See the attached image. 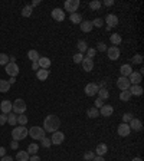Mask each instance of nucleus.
I'll return each instance as SVG.
<instances>
[{"instance_id":"6ab92c4d","label":"nucleus","mask_w":144,"mask_h":161,"mask_svg":"<svg viewBox=\"0 0 144 161\" xmlns=\"http://www.w3.org/2000/svg\"><path fill=\"white\" fill-rule=\"evenodd\" d=\"M79 28H81V30L84 32V33H89L92 29H94V26H92L91 20H82L81 24H79Z\"/></svg>"},{"instance_id":"20e7f679","label":"nucleus","mask_w":144,"mask_h":161,"mask_svg":"<svg viewBox=\"0 0 144 161\" xmlns=\"http://www.w3.org/2000/svg\"><path fill=\"white\" fill-rule=\"evenodd\" d=\"M12 111H13L16 115H20V114H25L26 111V104H25L23 99H16L12 104Z\"/></svg>"},{"instance_id":"393cba45","label":"nucleus","mask_w":144,"mask_h":161,"mask_svg":"<svg viewBox=\"0 0 144 161\" xmlns=\"http://www.w3.org/2000/svg\"><path fill=\"white\" fill-rule=\"evenodd\" d=\"M10 84L9 80H5V79H0V92L2 94H6V92H9L10 91Z\"/></svg>"},{"instance_id":"de8ad7c7","label":"nucleus","mask_w":144,"mask_h":161,"mask_svg":"<svg viewBox=\"0 0 144 161\" xmlns=\"http://www.w3.org/2000/svg\"><path fill=\"white\" fill-rule=\"evenodd\" d=\"M97 51L95 49H92V47H89V49H86V58H89V59H92V58L95 56Z\"/></svg>"},{"instance_id":"c85d7f7f","label":"nucleus","mask_w":144,"mask_h":161,"mask_svg":"<svg viewBox=\"0 0 144 161\" xmlns=\"http://www.w3.org/2000/svg\"><path fill=\"white\" fill-rule=\"evenodd\" d=\"M39 151V145L38 144H29V147H28V154L29 155H36Z\"/></svg>"},{"instance_id":"7ed1b4c3","label":"nucleus","mask_w":144,"mask_h":161,"mask_svg":"<svg viewBox=\"0 0 144 161\" xmlns=\"http://www.w3.org/2000/svg\"><path fill=\"white\" fill-rule=\"evenodd\" d=\"M45 134H46L45 129L42 127H38V125H35V127H32L29 129V135L33 138V140H42V138L46 137Z\"/></svg>"},{"instance_id":"9d476101","label":"nucleus","mask_w":144,"mask_h":161,"mask_svg":"<svg viewBox=\"0 0 144 161\" xmlns=\"http://www.w3.org/2000/svg\"><path fill=\"white\" fill-rule=\"evenodd\" d=\"M117 133H118L120 137H128L130 133H131L130 125L128 124H125V122H121L120 125H118V128H117Z\"/></svg>"},{"instance_id":"8fccbe9b","label":"nucleus","mask_w":144,"mask_h":161,"mask_svg":"<svg viewBox=\"0 0 144 161\" xmlns=\"http://www.w3.org/2000/svg\"><path fill=\"white\" fill-rule=\"evenodd\" d=\"M6 122H7V114H2L0 115V127L5 125Z\"/></svg>"},{"instance_id":"4d7b16f0","label":"nucleus","mask_w":144,"mask_h":161,"mask_svg":"<svg viewBox=\"0 0 144 161\" xmlns=\"http://www.w3.org/2000/svg\"><path fill=\"white\" fill-rule=\"evenodd\" d=\"M91 161H105L104 160V157H100V155H95L94 158H92Z\"/></svg>"},{"instance_id":"4468645a","label":"nucleus","mask_w":144,"mask_h":161,"mask_svg":"<svg viewBox=\"0 0 144 161\" xmlns=\"http://www.w3.org/2000/svg\"><path fill=\"white\" fill-rule=\"evenodd\" d=\"M114 112V108H112V105H108V104H104L101 107V111H100V115L102 117H111Z\"/></svg>"},{"instance_id":"7c9ffc66","label":"nucleus","mask_w":144,"mask_h":161,"mask_svg":"<svg viewBox=\"0 0 144 161\" xmlns=\"http://www.w3.org/2000/svg\"><path fill=\"white\" fill-rule=\"evenodd\" d=\"M32 12H33V7L30 5L25 6L23 9H22V16H23V17H30V16H32Z\"/></svg>"},{"instance_id":"6e6d98bb","label":"nucleus","mask_w":144,"mask_h":161,"mask_svg":"<svg viewBox=\"0 0 144 161\" xmlns=\"http://www.w3.org/2000/svg\"><path fill=\"white\" fill-rule=\"evenodd\" d=\"M6 155V148L5 147H0V158L2 157H5Z\"/></svg>"},{"instance_id":"2eb2a0df","label":"nucleus","mask_w":144,"mask_h":161,"mask_svg":"<svg viewBox=\"0 0 144 161\" xmlns=\"http://www.w3.org/2000/svg\"><path fill=\"white\" fill-rule=\"evenodd\" d=\"M0 111H2V114H10V112H12V102H10L9 99L2 101V104H0Z\"/></svg>"},{"instance_id":"4be33fe9","label":"nucleus","mask_w":144,"mask_h":161,"mask_svg":"<svg viewBox=\"0 0 144 161\" xmlns=\"http://www.w3.org/2000/svg\"><path fill=\"white\" fill-rule=\"evenodd\" d=\"M133 72V68H131V65H121V68H120V73H121V76H124V78H128L130 76V73Z\"/></svg>"},{"instance_id":"dca6fc26","label":"nucleus","mask_w":144,"mask_h":161,"mask_svg":"<svg viewBox=\"0 0 144 161\" xmlns=\"http://www.w3.org/2000/svg\"><path fill=\"white\" fill-rule=\"evenodd\" d=\"M81 63H82V69L85 72H91L94 69V61L89 59V58H84V61Z\"/></svg>"},{"instance_id":"f257e3e1","label":"nucleus","mask_w":144,"mask_h":161,"mask_svg":"<svg viewBox=\"0 0 144 161\" xmlns=\"http://www.w3.org/2000/svg\"><path fill=\"white\" fill-rule=\"evenodd\" d=\"M61 127V119L58 118L56 115H48L46 118H45V121H43V129H45V133H55V131H58V128Z\"/></svg>"},{"instance_id":"37998d69","label":"nucleus","mask_w":144,"mask_h":161,"mask_svg":"<svg viewBox=\"0 0 144 161\" xmlns=\"http://www.w3.org/2000/svg\"><path fill=\"white\" fill-rule=\"evenodd\" d=\"M40 141H42V147L43 148H49L51 147V145H52V142H51V138H42V140H40Z\"/></svg>"},{"instance_id":"864d4df0","label":"nucleus","mask_w":144,"mask_h":161,"mask_svg":"<svg viewBox=\"0 0 144 161\" xmlns=\"http://www.w3.org/2000/svg\"><path fill=\"white\" fill-rule=\"evenodd\" d=\"M29 161H40V157L39 155H32V157H29Z\"/></svg>"},{"instance_id":"052dcab7","label":"nucleus","mask_w":144,"mask_h":161,"mask_svg":"<svg viewBox=\"0 0 144 161\" xmlns=\"http://www.w3.org/2000/svg\"><path fill=\"white\" fill-rule=\"evenodd\" d=\"M14 82H16V78H10V79H9V84H10V85H13Z\"/></svg>"},{"instance_id":"1a4fd4ad","label":"nucleus","mask_w":144,"mask_h":161,"mask_svg":"<svg viewBox=\"0 0 144 161\" xmlns=\"http://www.w3.org/2000/svg\"><path fill=\"white\" fill-rule=\"evenodd\" d=\"M51 16H52V19L56 20V22H63V20H65V12H63L62 9H59V7L53 9L52 12H51Z\"/></svg>"},{"instance_id":"c03bdc74","label":"nucleus","mask_w":144,"mask_h":161,"mask_svg":"<svg viewBox=\"0 0 144 161\" xmlns=\"http://www.w3.org/2000/svg\"><path fill=\"white\" fill-rule=\"evenodd\" d=\"M95 51H98V52H107V45L105 43H102V42H100L98 45H97Z\"/></svg>"},{"instance_id":"f03ea898","label":"nucleus","mask_w":144,"mask_h":161,"mask_svg":"<svg viewBox=\"0 0 144 161\" xmlns=\"http://www.w3.org/2000/svg\"><path fill=\"white\" fill-rule=\"evenodd\" d=\"M29 135V129L23 125H19V127H14L13 131H12V138L14 141H20V140H25V138Z\"/></svg>"},{"instance_id":"72a5a7b5","label":"nucleus","mask_w":144,"mask_h":161,"mask_svg":"<svg viewBox=\"0 0 144 161\" xmlns=\"http://www.w3.org/2000/svg\"><path fill=\"white\" fill-rule=\"evenodd\" d=\"M77 47H78V53H84V52H86L88 45H86L85 40H79V42L77 43Z\"/></svg>"},{"instance_id":"423d86ee","label":"nucleus","mask_w":144,"mask_h":161,"mask_svg":"<svg viewBox=\"0 0 144 161\" xmlns=\"http://www.w3.org/2000/svg\"><path fill=\"white\" fill-rule=\"evenodd\" d=\"M65 10L69 12V13H77L78 7H79V0H66L65 2Z\"/></svg>"},{"instance_id":"a19ab883","label":"nucleus","mask_w":144,"mask_h":161,"mask_svg":"<svg viewBox=\"0 0 144 161\" xmlns=\"http://www.w3.org/2000/svg\"><path fill=\"white\" fill-rule=\"evenodd\" d=\"M131 62L133 63H143V56L140 53H137V55H134V56L131 58Z\"/></svg>"},{"instance_id":"bf43d9fd","label":"nucleus","mask_w":144,"mask_h":161,"mask_svg":"<svg viewBox=\"0 0 144 161\" xmlns=\"http://www.w3.org/2000/svg\"><path fill=\"white\" fill-rule=\"evenodd\" d=\"M39 5H40V0H35V2L30 6H32V7H35V6H39Z\"/></svg>"},{"instance_id":"b1692460","label":"nucleus","mask_w":144,"mask_h":161,"mask_svg":"<svg viewBox=\"0 0 144 161\" xmlns=\"http://www.w3.org/2000/svg\"><path fill=\"white\" fill-rule=\"evenodd\" d=\"M49 76V69H39L38 72H36V78H38L39 80H46Z\"/></svg>"},{"instance_id":"58836bf2","label":"nucleus","mask_w":144,"mask_h":161,"mask_svg":"<svg viewBox=\"0 0 144 161\" xmlns=\"http://www.w3.org/2000/svg\"><path fill=\"white\" fill-rule=\"evenodd\" d=\"M7 63H9V55H6V53H0V65L6 66Z\"/></svg>"},{"instance_id":"a211bd4d","label":"nucleus","mask_w":144,"mask_h":161,"mask_svg":"<svg viewBox=\"0 0 144 161\" xmlns=\"http://www.w3.org/2000/svg\"><path fill=\"white\" fill-rule=\"evenodd\" d=\"M128 125H130V129H134V131H141V129H143V122L137 118L131 119L128 122Z\"/></svg>"},{"instance_id":"a18cd8bd","label":"nucleus","mask_w":144,"mask_h":161,"mask_svg":"<svg viewBox=\"0 0 144 161\" xmlns=\"http://www.w3.org/2000/svg\"><path fill=\"white\" fill-rule=\"evenodd\" d=\"M82 61H84L82 53H75V55H74V62H75V63H81Z\"/></svg>"},{"instance_id":"13d9d810","label":"nucleus","mask_w":144,"mask_h":161,"mask_svg":"<svg viewBox=\"0 0 144 161\" xmlns=\"http://www.w3.org/2000/svg\"><path fill=\"white\" fill-rule=\"evenodd\" d=\"M104 5H105V6H112V5H114V0H105V2H104Z\"/></svg>"},{"instance_id":"f8f14e48","label":"nucleus","mask_w":144,"mask_h":161,"mask_svg":"<svg viewBox=\"0 0 144 161\" xmlns=\"http://www.w3.org/2000/svg\"><path fill=\"white\" fill-rule=\"evenodd\" d=\"M117 86H118V89H120V91H125V89H128L130 86H131V84H130L128 78L120 76V78L117 79Z\"/></svg>"},{"instance_id":"603ef678","label":"nucleus","mask_w":144,"mask_h":161,"mask_svg":"<svg viewBox=\"0 0 144 161\" xmlns=\"http://www.w3.org/2000/svg\"><path fill=\"white\" fill-rule=\"evenodd\" d=\"M32 69H33V71H36V72L40 69V68H39V65H38V62H32Z\"/></svg>"},{"instance_id":"09e8293b","label":"nucleus","mask_w":144,"mask_h":161,"mask_svg":"<svg viewBox=\"0 0 144 161\" xmlns=\"http://www.w3.org/2000/svg\"><path fill=\"white\" fill-rule=\"evenodd\" d=\"M94 104H95V107H94V108L100 109L101 107L104 105V101H102V99H100V98H97V99H95V102H94Z\"/></svg>"},{"instance_id":"5fc2aeb1","label":"nucleus","mask_w":144,"mask_h":161,"mask_svg":"<svg viewBox=\"0 0 144 161\" xmlns=\"http://www.w3.org/2000/svg\"><path fill=\"white\" fill-rule=\"evenodd\" d=\"M0 161H13V158H12L10 155H5V157L0 158Z\"/></svg>"},{"instance_id":"c9c22d12","label":"nucleus","mask_w":144,"mask_h":161,"mask_svg":"<svg viewBox=\"0 0 144 161\" xmlns=\"http://www.w3.org/2000/svg\"><path fill=\"white\" fill-rule=\"evenodd\" d=\"M16 119H17V115L14 114V112H10V114H7V122H9L12 127H14V125L17 124V121H16Z\"/></svg>"},{"instance_id":"6e6552de","label":"nucleus","mask_w":144,"mask_h":161,"mask_svg":"<svg viewBox=\"0 0 144 161\" xmlns=\"http://www.w3.org/2000/svg\"><path fill=\"white\" fill-rule=\"evenodd\" d=\"M107 55H108V59L111 61H117L120 58V49L117 46H110L107 47Z\"/></svg>"},{"instance_id":"39448f33","label":"nucleus","mask_w":144,"mask_h":161,"mask_svg":"<svg viewBox=\"0 0 144 161\" xmlns=\"http://www.w3.org/2000/svg\"><path fill=\"white\" fill-rule=\"evenodd\" d=\"M5 71H6V73H7L9 76H12V78H16L20 72L17 63H12V62H9V63L5 66Z\"/></svg>"},{"instance_id":"0eeeda50","label":"nucleus","mask_w":144,"mask_h":161,"mask_svg":"<svg viewBox=\"0 0 144 161\" xmlns=\"http://www.w3.org/2000/svg\"><path fill=\"white\" fill-rule=\"evenodd\" d=\"M65 140V134L61 133V131H55L52 133V137H51V142H52L53 145H61Z\"/></svg>"},{"instance_id":"c756f323","label":"nucleus","mask_w":144,"mask_h":161,"mask_svg":"<svg viewBox=\"0 0 144 161\" xmlns=\"http://www.w3.org/2000/svg\"><path fill=\"white\" fill-rule=\"evenodd\" d=\"M29 154L28 151H19L17 154H16V160L17 161H29Z\"/></svg>"},{"instance_id":"9b49d317","label":"nucleus","mask_w":144,"mask_h":161,"mask_svg":"<svg viewBox=\"0 0 144 161\" xmlns=\"http://www.w3.org/2000/svg\"><path fill=\"white\" fill-rule=\"evenodd\" d=\"M141 79H143V75L140 73V72H131L128 76V80L131 85H140V82H141Z\"/></svg>"},{"instance_id":"f3484780","label":"nucleus","mask_w":144,"mask_h":161,"mask_svg":"<svg viewBox=\"0 0 144 161\" xmlns=\"http://www.w3.org/2000/svg\"><path fill=\"white\" fill-rule=\"evenodd\" d=\"M105 23L108 24V28H115L117 24H118V17L115 16V14H107L105 17Z\"/></svg>"},{"instance_id":"aec40b11","label":"nucleus","mask_w":144,"mask_h":161,"mask_svg":"<svg viewBox=\"0 0 144 161\" xmlns=\"http://www.w3.org/2000/svg\"><path fill=\"white\" fill-rule=\"evenodd\" d=\"M130 94H131V96L134 95V96H141L143 95V86L141 85H131L128 88Z\"/></svg>"},{"instance_id":"680f3d73","label":"nucleus","mask_w":144,"mask_h":161,"mask_svg":"<svg viewBox=\"0 0 144 161\" xmlns=\"http://www.w3.org/2000/svg\"><path fill=\"white\" fill-rule=\"evenodd\" d=\"M131 161H143V160H141L140 157H135V158H133V160H131Z\"/></svg>"},{"instance_id":"f704fd0d","label":"nucleus","mask_w":144,"mask_h":161,"mask_svg":"<svg viewBox=\"0 0 144 161\" xmlns=\"http://www.w3.org/2000/svg\"><path fill=\"white\" fill-rule=\"evenodd\" d=\"M69 20H71L72 23H79L81 24V22H82V16L79 13H72L71 16H69Z\"/></svg>"},{"instance_id":"3c124183","label":"nucleus","mask_w":144,"mask_h":161,"mask_svg":"<svg viewBox=\"0 0 144 161\" xmlns=\"http://www.w3.org/2000/svg\"><path fill=\"white\" fill-rule=\"evenodd\" d=\"M10 148H12V150H17V148H19V141H12L10 142Z\"/></svg>"},{"instance_id":"79ce46f5","label":"nucleus","mask_w":144,"mask_h":161,"mask_svg":"<svg viewBox=\"0 0 144 161\" xmlns=\"http://www.w3.org/2000/svg\"><path fill=\"white\" fill-rule=\"evenodd\" d=\"M133 118H134V117H133V114H131V112H125V114L123 115V122L128 124V122H130V121H131Z\"/></svg>"},{"instance_id":"4c0bfd02","label":"nucleus","mask_w":144,"mask_h":161,"mask_svg":"<svg viewBox=\"0 0 144 161\" xmlns=\"http://www.w3.org/2000/svg\"><path fill=\"white\" fill-rule=\"evenodd\" d=\"M16 121H17L19 125H26V124H28V117L23 114H20V115H17V119H16Z\"/></svg>"},{"instance_id":"bb28decb","label":"nucleus","mask_w":144,"mask_h":161,"mask_svg":"<svg viewBox=\"0 0 144 161\" xmlns=\"http://www.w3.org/2000/svg\"><path fill=\"white\" fill-rule=\"evenodd\" d=\"M28 58H29V59H30L32 62H38L39 58H40V55H39L38 51L32 49V51H29V52H28Z\"/></svg>"},{"instance_id":"e433bc0d","label":"nucleus","mask_w":144,"mask_h":161,"mask_svg":"<svg viewBox=\"0 0 144 161\" xmlns=\"http://www.w3.org/2000/svg\"><path fill=\"white\" fill-rule=\"evenodd\" d=\"M89 9H92V10L101 9V2L100 0H92V2H89Z\"/></svg>"},{"instance_id":"412c9836","label":"nucleus","mask_w":144,"mask_h":161,"mask_svg":"<svg viewBox=\"0 0 144 161\" xmlns=\"http://www.w3.org/2000/svg\"><path fill=\"white\" fill-rule=\"evenodd\" d=\"M38 65L40 69H48L51 66V59L49 58H45V56H40L38 61Z\"/></svg>"},{"instance_id":"473e14b6","label":"nucleus","mask_w":144,"mask_h":161,"mask_svg":"<svg viewBox=\"0 0 144 161\" xmlns=\"http://www.w3.org/2000/svg\"><path fill=\"white\" fill-rule=\"evenodd\" d=\"M120 99L123 101V102H127V101L131 99V94H130V91H128V89L121 91V92H120Z\"/></svg>"},{"instance_id":"ea45409f","label":"nucleus","mask_w":144,"mask_h":161,"mask_svg":"<svg viewBox=\"0 0 144 161\" xmlns=\"http://www.w3.org/2000/svg\"><path fill=\"white\" fill-rule=\"evenodd\" d=\"M91 22H92V26H94V28H102V26H104V20L101 19V17H97V19L91 20Z\"/></svg>"},{"instance_id":"cd10ccee","label":"nucleus","mask_w":144,"mask_h":161,"mask_svg":"<svg viewBox=\"0 0 144 161\" xmlns=\"http://www.w3.org/2000/svg\"><path fill=\"white\" fill-rule=\"evenodd\" d=\"M110 40H111V43H112V45H115V46H117V45H120V43L123 42V38H121V35H118V33H112L110 36Z\"/></svg>"},{"instance_id":"5701e85b","label":"nucleus","mask_w":144,"mask_h":161,"mask_svg":"<svg viewBox=\"0 0 144 161\" xmlns=\"http://www.w3.org/2000/svg\"><path fill=\"white\" fill-rule=\"evenodd\" d=\"M107 151H108V147H107L105 144H98L97 148H95V154H97V155H100V157L105 155Z\"/></svg>"},{"instance_id":"49530a36","label":"nucleus","mask_w":144,"mask_h":161,"mask_svg":"<svg viewBox=\"0 0 144 161\" xmlns=\"http://www.w3.org/2000/svg\"><path fill=\"white\" fill-rule=\"evenodd\" d=\"M94 157H95V154H94V152L88 151V152H85V154H84V160H85V161H91Z\"/></svg>"},{"instance_id":"a878e982","label":"nucleus","mask_w":144,"mask_h":161,"mask_svg":"<svg viewBox=\"0 0 144 161\" xmlns=\"http://www.w3.org/2000/svg\"><path fill=\"white\" fill-rule=\"evenodd\" d=\"M97 94H98V98H100V99H102V101H105V99H108V98H110V92H108V89H107V88H100Z\"/></svg>"},{"instance_id":"ddd939ff","label":"nucleus","mask_w":144,"mask_h":161,"mask_svg":"<svg viewBox=\"0 0 144 161\" xmlns=\"http://www.w3.org/2000/svg\"><path fill=\"white\" fill-rule=\"evenodd\" d=\"M98 85L97 84H88V85L85 86V95L86 96H94V95H97V92H98Z\"/></svg>"},{"instance_id":"2f4dec72","label":"nucleus","mask_w":144,"mask_h":161,"mask_svg":"<svg viewBox=\"0 0 144 161\" xmlns=\"http://www.w3.org/2000/svg\"><path fill=\"white\" fill-rule=\"evenodd\" d=\"M86 115L89 117V118H97V117H100V109L97 108H88V111H86Z\"/></svg>"}]
</instances>
